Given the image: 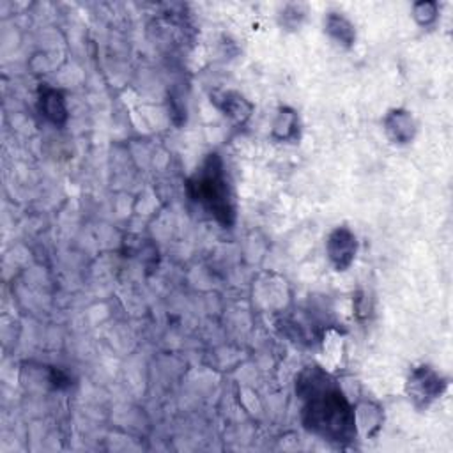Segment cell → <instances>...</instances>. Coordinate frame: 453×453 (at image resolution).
<instances>
[{
  "label": "cell",
  "mask_w": 453,
  "mask_h": 453,
  "mask_svg": "<svg viewBox=\"0 0 453 453\" xmlns=\"http://www.w3.org/2000/svg\"><path fill=\"white\" fill-rule=\"evenodd\" d=\"M315 386V380L311 377ZM306 426L329 441H347L354 434V416L342 393L331 386L313 388L304 407Z\"/></svg>",
  "instance_id": "6da1fadb"
},
{
  "label": "cell",
  "mask_w": 453,
  "mask_h": 453,
  "mask_svg": "<svg viewBox=\"0 0 453 453\" xmlns=\"http://www.w3.org/2000/svg\"><path fill=\"white\" fill-rule=\"evenodd\" d=\"M191 188L196 189L195 200L202 202L221 223L230 225L234 209L226 193V182L223 177V166L216 154H211L202 170L191 180Z\"/></svg>",
  "instance_id": "7a4b0ae2"
}]
</instances>
